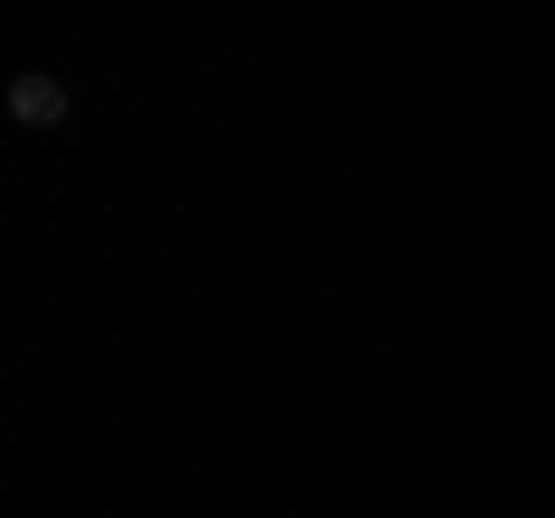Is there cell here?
I'll use <instances>...</instances> for the list:
<instances>
[{
  "mask_svg": "<svg viewBox=\"0 0 555 518\" xmlns=\"http://www.w3.org/2000/svg\"><path fill=\"white\" fill-rule=\"evenodd\" d=\"M10 102H20L28 120H56V112H65V93H56L47 75H20V93H10Z\"/></svg>",
  "mask_w": 555,
  "mask_h": 518,
  "instance_id": "cell-1",
  "label": "cell"
}]
</instances>
